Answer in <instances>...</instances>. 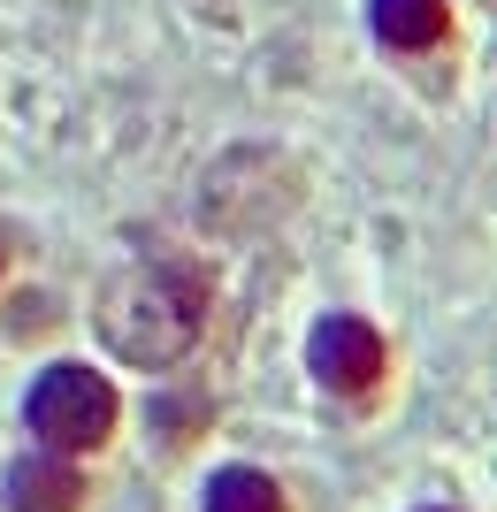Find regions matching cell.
Masks as SVG:
<instances>
[{
  "label": "cell",
  "mask_w": 497,
  "mask_h": 512,
  "mask_svg": "<svg viewBox=\"0 0 497 512\" xmlns=\"http://www.w3.org/2000/svg\"><path fill=\"white\" fill-rule=\"evenodd\" d=\"M207 268L192 260H146L130 276L108 283L100 299V337H108L115 360L130 367H176L207 329Z\"/></svg>",
  "instance_id": "obj_1"
},
{
  "label": "cell",
  "mask_w": 497,
  "mask_h": 512,
  "mask_svg": "<svg viewBox=\"0 0 497 512\" xmlns=\"http://www.w3.org/2000/svg\"><path fill=\"white\" fill-rule=\"evenodd\" d=\"M368 23H375L383 46L421 54V46H436L444 31H452V8H444V0H368Z\"/></svg>",
  "instance_id": "obj_5"
},
{
  "label": "cell",
  "mask_w": 497,
  "mask_h": 512,
  "mask_svg": "<svg viewBox=\"0 0 497 512\" xmlns=\"http://www.w3.org/2000/svg\"><path fill=\"white\" fill-rule=\"evenodd\" d=\"M306 360H314V383H329L337 398H360V390L383 383V337L360 314H322Z\"/></svg>",
  "instance_id": "obj_3"
},
{
  "label": "cell",
  "mask_w": 497,
  "mask_h": 512,
  "mask_svg": "<svg viewBox=\"0 0 497 512\" xmlns=\"http://www.w3.org/2000/svg\"><path fill=\"white\" fill-rule=\"evenodd\" d=\"M207 512H283V490L260 467H222L207 482Z\"/></svg>",
  "instance_id": "obj_6"
},
{
  "label": "cell",
  "mask_w": 497,
  "mask_h": 512,
  "mask_svg": "<svg viewBox=\"0 0 497 512\" xmlns=\"http://www.w3.org/2000/svg\"><path fill=\"white\" fill-rule=\"evenodd\" d=\"M77 497H85V474L69 467V451H39L8 467V512H77Z\"/></svg>",
  "instance_id": "obj_4"
},
{
  "label": "cell",
  "mask_w": 497,
  "mask_h": 512,
  "mask_svg": "<svg viewBox=\"0 0 497 512\" xmlns=\"http://www.w3.org/2000/svg\"><path fill=\"white\" fill-rule=\"evenodd\" d=\"M0 268H8V253H0Z\"/></svg>",
  "instance_id": "obj_7"
},
{
  "label": "cell",
  "mask_w": 497,
  "mask_h": 512,
  "mask_svg": "<svg viewBox=\"0 0 497 512\" xmlns=\"http://www.w3.org/2000/svg\"><path fill=\"white\" fill-rule=\"evenodd\" d=\"M23 421L39 428L46 451H92L115 436V383L100 375V367H46L39 383H31V406H23Z\"/></svg>",
  "instance_id": "obj_2"
}]
</instances>
